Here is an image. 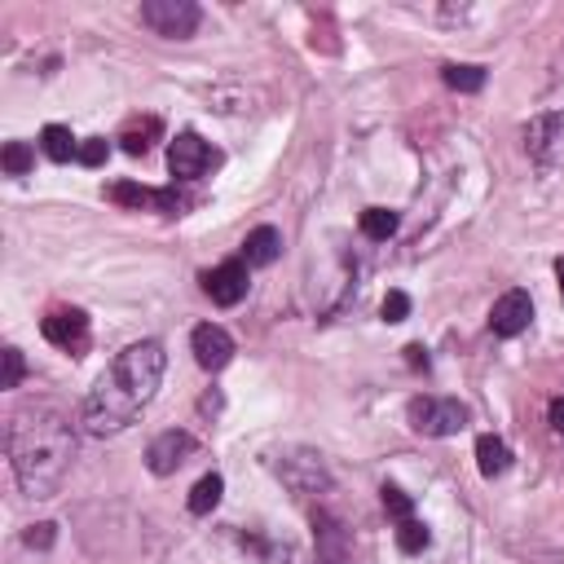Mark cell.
Masks as SVG:
<instances>
[{
    "instance_id": "1",
    "label": "cell",
    "mask_w": 564,
    "mask_h": 564,
    "mask_svg": "<svg viewBox=\"0 0 564 564\" xmlns=\"http://www.w3.org/2000/svg\"><path fill=\"white\" fill-rule=\"evenodd\" d=\"M4 449H9V467L22 485V494L26 498H53L70 471V458H75L70 414L57 410L53 401H31V405L13 410L9 432H4Z\"/></svg>"
},
{
    "instance_id": "2",
    "label": "cell",
    "mask_w": 564,
    "mask_h": 564,
    "mask_svg": "<svg viewBox=\"0 0 564 564\" xmlns=\"http://www.w3.org/2000/svg\"><path fill=\"white\" fill-rule=\"evenodd\" d=\"M163 366H167V352L159 339H137L128 344L110 370L93 383V392L84 397L79 405V423L88 436H115L123 432L159 392L163 383Z\"/></svg>"
},
{
    "instance_id": "3",
    "label": "cell",
    "mask_w": 564,
    "mask_h": 564,
    "mask_svg": "<svg viewBox=\"0 0 564 564\" xmlns=\"http://www.w3.org/2000/svg\"><path fill=\"white\" fill-rule=\"evenodd\" d=\"M405 419L419 436H454L467 427V405L454 397H414Z\"/></svg>"
},
{
    "instance_id": "4",
    "label": "cell",
    "mask_w": 564,
    "mask_h": 564,
    "mask_svg": "<svg viewBox=\"0 0 564 564\" xmlns=\"http://www.w3.org/2000/svg\"><path fill=\"white\" fill-rule=\"evenodd\" d=\"M198 4L194 0H145L141 4V22L163 35V40H189L198 31Z\"/></svg>"
},
{
    "instance_id": "5",
    "label": "cell",
    "mask_w": 564,
    "mask_h": 564,
    "mask_svg": "<svg viewBox=\"0 0 564 564\" xmlns=\"http://www.w3.org/2000/svg\"><path fill=\"white\" fill-rule=\"evenodd\" d=\"M278 476L291 494H322L330 485V471L317 449H282L278 454Z\"/></svg>"
},
{
    "instance_id": "6",
    "label": "cell",
    "mask_w": 564,
    "mask_h": 564,
    "mask_svg": "<svg viewBox=\"0 0 564 564\" xmlns=\"http://www.w3.org/2000/svg\"><path fill=\"white\" fill-rule=\"evenodd\" d=\"M220 163V150H212L198 132H181L172 145H167V167L176 181H198L203 172H212Z\"/></svg>"
},
{
    "instance_id": "7",
    "label": "cell",
    "mask_w": 564,
    "mask_h": 564,
    "mask_svg": "<svg viewBox=\"0 0 564 564\" xmlns=\"http://www.w3.org/2000/svg\"><path fill=\"white\" fill-rule=\"evenodd\" d=\"M106 198L119 203V207H137V212L141 207H154L163 216H181V207H185V198L176 189H150V185H132V181H115L106 189Z\"/></svg>"
},
{
    "instance_id": "8",
    "label": "cell",
    "mask_w": 564,
    "mask_h": 564,
    "mask_svg": "<svg viewBox=\"0 0 564 564\" xmlns=\"http://www.w3.org/2000/svg\"><path fill=\"white\" fill-rule=\"evenodd\" d=\"M247 260H220L216 269H207L203 273V291L212 295V304H220V308H234V304H242V295H247Z\"/></svg>"
},
{
    "instance_id": "9",
    "label": "cell",
    "mask_w": 564,
    "mask_h": 564,
    "mask_svg": "<svg viewBox=\"0 0 564 564\" xmlns=\"http://www.w3.org/2000/svg\"><path fill=\"white\" fill-rule=\"evenodd\" d=\"M189 454H194V436H189L185 427H167V432H159V436L150 441L145 467H150L154 476H172Z\"/></svg>"
},
{
    "instance_id": "10",
    "label": "cell",
    "mask_w": 564,
    "mask_h": 564,
    "mask_svg": "<svg viewBox=\"0 0 564 564\" xmlns=\"http://www.w3.org/2000/svg\"><path fill=\"white\" fill-rule=\"evenodd\" d=\"M529 322H533V300H529V291H507V295H498L494 308H489V330H494L498 339H516Z\"/></svg>"
},
{
    "instance_id": "11",
    "label": "cell",
    "mask_w": 564,
    "mask_h": 564,
    "mask_svg": "<svg viewBox=\"0 0 564 564\" xmlns=\"http://www.w3.org/2000/svg\"><path fill=\"white\" fill-rule=\"evenodd\" d=\"M40 330H44L48 344L75 352V348L88 339V313H84V308H53V313H44Z\"/></svg>"
},
{
    "instance_id": "12",
    "label": "cell",
    "mask_w": 564,
    "mask_h": 564,
    "mask_svg": "<svg viewBox=\"0 0 564 564\" xmlns=\"http://www.w3.org/2000/svg\"><path fill=\"white\" fill-rule=\"evenodd\" d=\"M189 348H194V361H198L203 370H220V366H229V357H234V339H229V330L216 326V322L194 326Z\"/></svg>"
},
{
    "instance_id": "13",
    "label": "cell",
    "mask_w": 564,
    "mask_h": 564,
    "mask_svg": "<svg viewBox=\"0 0 564 564\" xmlns=\"http://www.w3.org/2000/svg\"><path fill=\"white\" fill-rule=\"evenodd\" d=\"M560 145H564V115H538L524 128V150L533 159H551Z\"/></svg>"
},
{
    "instance_id": "14",
    "label": "cell",
    "mask_w": 564,
    "mask_h": 564,
    "mask_svg": "<svg viewBox=\"0 0 564 564\" xmlns=\"http://www.w3.org/2000/svg\"><path fill=\"white\" fill-rule=\"evenodd\" d=\"M282 256V234L273 229V225H256L247 238H242V260L251 264V269H264V264H273Z\"/></svg>"
},
{
    "instance_id": "15",
    "label": "cell",
    "mask_w": 564,
    "mask_h": 564,
    "mask_svg": "<svg viewBox=\"0 0 564 564\" xmlns=\"http://www.w3.org/2000/svg\"><path fill=\"white\" fill-rule=\"evenodd\" d=\"M476 467H480V476H502L507 467H511V449H507V441L502 436H476Z\"/></svg>"
},
{
    "instance_id": "16",
    "label": "cell",
    "mask_w": 564,
    "mask_h": 564,
    "mask_svg": "<svg viewBox=\"0 0 564 564\" xmlns=\"http://www.w3.org/2000/svg\"><path fill=\"white\" fill-rule=\"evenodd\" d=\"M313 524H317V546H322L317 560L322 564H344V529H339V520L326 516V511H317Z\"/></svg>"
},
{
    "instance_id": "17",
    "label": "cell",
    "mask_w": 564,
    "mask_h": 564,
    "mask_svg": "<svg viewBox=\"0 0 564 564\" xmlns=\"http://www.w3.org/2000/svg\"><path fill=\"white\" fill-rule=\"evenodd\" d=\"M40 150L53 159V163H66V159H79V141L70 137V128L66 123H48L44 132H40Z\"/></svg>"
},
{
    "instance_id": "18",
    "label": "cell",
    "mask_w": 564,
    "mask_h": 564,
    "mask_svg": "<svg viewBox=\"0 0 564 564\" xmlns=\"http://www.w3.org/2000/svg\"><path fill=\"white\" fill-rule=\"evenodd\" d=\"M220 494H225V480H220L216 471H207V476H203V480H198V485L189 489V498H185V507H189L194 516H207V511H212V507L220 502Z\"/></svg>"
},
{
    "instance_id": "19",
    "label": "cell",
    "mask_w": 564,
    "mask_h": 564,
    "mask_svg": "<svg viewBox=\"0 0 564 564\" xmlns=\"http://www.w3.org/2000/svg\"><path fill=\"white\" fill-rule=\"evenodd\" d=\"M397 212L392 207H366L361 212V234L370 238V242H383V238H392L397 234Z\"/></svg>"
},
{
    "instance_id": "20",
    "label": "cell",
    "mask_w": 564,
    "mask_h": 564,
    "mask_svg": "<svg viewBox=\"0 0 564 564\" xmlns=\"http://www.w3.org/2000/svg\"><path fill=\"white\" fill-rule=\"evenodd\" d=\"M159 132H163V123H159L154 115H145L141 123H128L119 141H123V150H128V154H145V150H150V141H154Z\"/></svg>"
},
{
    "instance_id": "21",
    "label": "cell",
    "mask_w": 564,
    "mask_h": 564,
    "mask_svg": "<svg viewBox=\"0 0 564 564\" xmlns=\"http://www.w3.org/2000/svg\"><path fill=\"white\" fill-rule=\"evenodd\" d=\"M441 79H445L454 93H476V88L485 84V70L471 66V62H449V66L441 70Z\"/></svg>"
},
{
    "instance_id": "22",
    "label": "cell",
    "mask_w": 564,
    "mask_h": 564,
    "mask_svg": "<svg viewBox=\"0 0 564 564\" xmlns=\"http://www.w3.org/2000/svg\"><path fill=\"white\" fill-rule=\"evenodd\" d=\"M397 546H401L405 555H423V551L432 546L427 524H423V520H414V516H410V520H401V524H397Z\"/></svg>"
},
{
    "instance_id": "23",
    "label": "cell",
    "mask_w": 564,
    "mask_h": 564,
    "mask_svg": "<svg viewBox=\"0 0 564 564\" xmlns=\"http://www.w3.org/2000/svg\"><path fill=\"white\" fill-rule=\"evenodd\" d=\"M0 163H4V172H9V176H26V172H31V163H35V150H31L26 141H9V145H4V154H0Z\"/></svg>"
},
{
    "instance_id": "24",
    "label": "cell",
    "mask_w": 564,
    "mask_h": 564,
    "mask_svg": "<svg viewBox=\"0 0 564 564\" xmlns=\"http://www.w3.org/2000/svg\"><path fill=\"white\" fill-rule=\"evenodd\" d=\"M379 498H383V507H388V516H397V524H401V520H410V511H414V502H410V494H401L397 485H383V489H379Z\"/></svg>"
},
{
    "instance_id": "25",
    "label": "cell",
    "mask_w": 564,
    "mask_h": 564,
    "mask_svg": "<svg viewBox=\"0 0 564 564\" xmlns=\"http://www.w3.org/2000/svg\"><path fill=\"white\" fill-rule=\"evenodd\" d=\"M0 357H4V375H0V388H18V383H22V375H26V361H22V352H18V348H4Z\"/></svg>"
},
{
    "instance_id": "26",
    "label": "cell",
    "mask_w": 564,
    "mask_h": 564,
    "mask_svg": "<svg viewBox=\"0 0 564 564\" xmlns=\"http://www.w3.org/2000/svg\"><path fill=\"white\" fill-rule=\"evenodd\" d=\"M106 154H110L106 137H88V141H79V163H84V167H101Z\"/></svg>"
},
{
    "instance_id": "27",
    "label": "cell",
    "mask_w": 564,
    "mask_h": 564,
    "mask_svg": "<svg viewBox=\"0 0 564 564\" xmlns=\"http://www.w3.org/2000/svg\"><path fill=\"white\" fill-rule=\"evenodd\" d=\"M410 317V295L405 291H388L383 295V322H405Z\"/></svg>"
},
{
    "instance_id": "28",
    "label": "cell",
    "mask_w": 564,
    "mask_h": 564,
    "mask_svg": "<svg viewBox=\"0 0 564 564\" xmlns=\"http://www.w3.org/2000/svg\"><path fill=\"white\" fill-rule=\"evenodd\" d=\"M53 538H57V529H53L48 520H40V524H31V529L22 533V542H26L31 551H44V546H53Z\"/></svg>"
},
{
    "instance_id": "29",
    "label": "cell",
    "mask_w": 564,
    "mask_h": 564,
    "mask_svg": "<svg viewBox=\"0 0 564 564\" xmlns=\"http://www.w3.org/2000/svg\"><path fill=\"white\" fill-rule=\"evenodd\" d=\"M405 361H410L414 370H427V348H423V344H410V348H405Z\"/></svg>"
},
{
    "instance_id": "30",
    "label": "cell",
    "mask_w": 564,
    "mask_h": 564,
    "mask_svg": "<svg viewBox=\"0 0 564 564\" xmlns=\"http://www.w3.org/2000/svg\"><path fill=\"white\" fill-rule=\"evenodd\" d=\"M551 432H555V436H564V397H555V401H551Z\"/></svg>"
},
{
    "instance_id": "31",
    "label": "cell",
    "mask_w": 564,
    "mask_h": 564,
    "mask_svg": "<svg viewBox=\"0 0 564 564\" xmlns=\"http://www.w3.org/2000/svg\"><path fill=\"white\" fill-rule=\"evenodd\" d=\"M555 278H560V295H564V256L555 260Z\"/></svg>"
}]
</instances>
